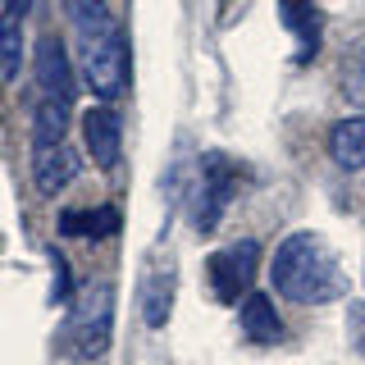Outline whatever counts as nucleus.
I'll return each mask as SVG.
<instances>
[{
    "mask_svg": "<svg viewBox=\"0 0 365 365\" xmlns=\"http://www.w3.org/2000/svg\"><path fill=\"white\" fill-rule=\"evenodd\" d=\"M68 338H73L78 356H101L114 338V283L91 279L83 292L73 297L68 311Z\"/></svg>",
    "mask_w": 365,
    "mask_h": 365,
    "instance_id": "7ed1b4c3",
    "label": "nucleus"
},
{
    "mask_svg": "<svg viewBox=\"0 0 365 365\" xmlns=\"http://www.w3.org/2000/svg\"><path fill=\"white\" fill-rule=\"evenodd\" d=\"M329 160L347 174H361L365 169V114H351V119H338L334 133H329Z\"/></svg>",
    "mask_w": 365,
    "mask_h": 365,
    "instance_id": "9d476101",
    "label": "nucleus"
},
{
    "mask_svg": "<svg viewBox=\"0 0 365 365\" xmlns=\"http://www.w3.org/2000/svg\"><path fill=\"white\" fill-rule=\"evenodd\" d=\"M169 311H174V274L160 269L142 283V319L146 329H165L169 324Z\"/></svg>",
    "mask_w": 365,
    "mask_h": 365,
    "instance_id": "f8f14e48",
    "label": "nucleus"
},
{
    "mask_svg": "<svg viewBox=\"0 0 365 365\" xmlns=\"http://www.w3.org/2000/svg\"><path fill=\"white\" fill-rule=\"evenodd\" d=\"M338 87H342V101L347 106L365 110V41H356L338 64Z\"/></svg>",
    "mask_w": 365,
    "mask_h": 365,
    "instance_id": "4468645a",
    "label": "nucleus"
},
{
    "mask_svg": "<svg viewBox=\"0 0 365 365\" xmlns=\"http://www.w3.org/2000/svg\"><path fill=\"white\" fill-rule=\"evenodd\" d=\"M37 91L51 96V101L73 106V64H68L60 37H41L37 41Z\"/></svg>",
    "mask_w": 365,
    "mask_h": 365,
    "instance_id": "6e6552de",
    "label": "nucleus"
},
{
    "mask_svg": "<svg viewBox=\"0 0 365 365\" xmlns=\"http://www.w3.org/2000/svg\"><path fill=\"white\" fill-rule=\"evenodd\" d=\"M83 146H87V155L96 160L101 169H119V160H123V123H119V110H110V106H91L83 114Z\"/></svg>",
    "mask_w": 365,
    "mask_h": 365,
    "instance_id": "423d86ee",
    "label": "nucleus"
},
{
    "mask_svg": "<svg viewBox=\"0 0 365 365\" xmlns=\"http://www.w3.org/2000/svg\"><path fill=\"white\" fill-rule=\"evenodd\" d=\"M242 334L247 342H256V347H269V342H283V319L279 311H274V302H269V292H260V288H251L242 297Z\"/></svg>",
    "mask_w": 365,
    "mask_h": 365,
    "instance_id": "1a4fd4ad",
    "label": "nucleus"
},
{
    "mask_svg": "<svg viewBox=\"0 0 365 365\" xmlns=\"http://www.w3.org/2000/svg\"><path fill=\"white\" fill-rule=\"evenodd\" d=\"M73 19V41H78V64L87 73V87L101 101H114L128 87V46L114 23L106 0H73L68 5Z\"/></svg>",
    "mask_w": 365,
    "mask_h": 365,
    "instance_id": "f03ea898",
    "label": "nucleus"
},
{
    "mask_svg": "<svg viewBox=\"0 0 365 365\" xmlns=\"http://www.w3.org/2000/svg\"><path fill=\"white\" fill-rule=\"evenodd\" d=\"M19 64H23V23L0 14V83H9Z\"/></svg>",
    "mask_w": 365,
    "mask_h": 365,
    "instance_id": "dca6fc26",
    "label": "nucleus"
},
{
    "mask_svg": "<svg viewBox=\"0 0 365 365\" xmlns=\"http://www.w3.org/2000/svg\"><path fill=\"white\" fill-rule=\"evenodd\" d=\"M83 174V160L68 142H55V146H41L37 155H32V182H37L41 197H60L68 182H78Z\"/></svg>",
    "mask_w": 365,
    "mask_h": 365,
    "instance_id": "0eeeda50",
    "label": "nucleus"
},
{
    "mask_svg": "<svg viewBox=\"0 0 365 365\" xmlns=\"http://www.w3.org/2000/svg\"><path fill=\"white\" fill-rule=\"evenodd\" d=\"M256 265H260V242H251V237L215 251L210 265H205L215 302L220 306H242V297L256 288Z\"/></svg>",
    "mask_w": 365,
    "mask_h": 365,
    "instance_id": "20e7f679",
    "label": "nucleus"
},
{
    "mask_svg": "<svg viewBox=\"0 0 365 365\" xmlns=\"http://www.w3.org/2000/svg\"><path fill=\"white\" fill-rule=\"evenodd\" d=\"M347 342H351V351H361V356H365V302H351L347 306Z\"/></svg>",
    "mask_w": 365,
    "mask_h": 365,
    "instance_id": "f3484780",
    "label": "nucleus"
},
{
    "mask_svg": "<svg viewBox=\"0 0 365 365\" xmlns=\"http://www.w3.org/2000/svg\"><path fill=\"white\" fill-rule=\"evenodd\" d=\"M68 110L73 106H64V101H51V96H37V110H32V146H55V142H64V133H68Z\"/></svg>",
    "mask_w": 365,
    "mask_h": 365,
    "instance_id": "9b49d317",
    "label": "nucleus"
},
{
    "mask_svg": "<svg viewBox=\"0 0 365 365\" xmlns=\"http://www.w3.org/2000/svg\"><path fill=\"white\" fill-rule=\"evenodd\" d=\"M279 9H283V23L292 28V37L302 41V60H311V51L319 41V9H315V0H279Z\"/></svg>",
    "mask_w": 365,
    "mask_h": 365,
    "instance_id": "ddd939ff",
    "label": "nucleus"
},
{
    "mask_svg": "<svg viewBox=\"0 0 365 365\" xmlns=\"http://www.w3.org/2000/svg\"><path fill=\"white\" fill-rule=\"evenodd\" d=\"M233 182H237V169L228 165L224 155H205V160H201L197 187H192V220H197L201 233H210L215 220L224 215L228 197H233Z\"/></svg>",
    "mask_w": 365,
    "mask_h": 365,
    "instance_id": "39448f33",
    "label": "nucleus"
},
{
    "mask_svg": "<svg viewBox=\"0 0 365 365\" xmlns=\"http://www.w3.org/2000/svg\"><path fill=\"white\" fill-rule=\"evenodd\" d=\"M28 9H32V0H0V14H5V19H28Z\"/></svg>",
    "mask_w": 365,
    "mask_h": 365,
    "instance_id": "a211bd4d",
    "label": "nucleus"
},
{
    "mask_svg": "<svg viewBox=\"0 0 365 365\" xmlns=\"http://www.w3.org/2000/svg\"><path fill=\"white\" fill-rule=\"evenodd\" d=\"M119 215L114 210H91V215H60V233L64 237H101V233H114Z\"/></svg>",
    "mask_w": 365,
    "mask_h": 365,
    "instance_id": "2eb2a0df",
    "label": "nucleus"
},
{
    "mask_svg": "<svg viewBox=\"0 0 365 365\" xmlns=\"http://www.w3.org/2000/svg\"><path fill=\"white\" fill-rule=\"evenodd\" d=\"M269 283L279 297L292 306H329L347 292V274H342V256L329 237L311 233H288L269 256Z\"/></svg>",
    "mask_w": 365,
    "mask_h": 365,
    "instance_id": "f257e3e1",
    "label": "nucleus"
}]
</instances>
